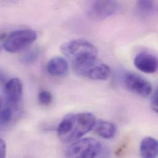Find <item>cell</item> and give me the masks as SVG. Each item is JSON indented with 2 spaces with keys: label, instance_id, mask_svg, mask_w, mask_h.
Masks as SVG:
<instances>
[{
  "label": "cell",
  "instance_id": "1",
  "mask_svg": "<svg viewBox=\"0 0 158 158\" xmlns=\"http://www.w3.org/2000/svg\"><path fill=\"white\" fill-rule=\"evenodd\" d=\"M96 123L95 116L91 113L70 114L59 124L57 136L63 143L75 142L94 128Z\"/></svg>",
  "mask_w": 158,
  "mask_h": 158
},
{
  "label": "cell",
  "instance_id": "2",
  "mask_svg": "<svg viewBox=\"0 0 158 158\" xmlns=\"http://www.w3.org/2000/svg\"><path fill=\"white\" fill-rule=\"evenodd\" d=\"M60 49L71 62L73 67L97 59V48L84 40L78 39L67 42L61 46Z\"/></svg>",
  "mask_w": 158,
  "mask_h": 158
},
{
  "label": "cell",
  "instance_id": "3",
  "mask_svg": "<svg viewBox=\"0 0 158 158\" xmlns=\"http://www.w3.org/2000/svg\"><path fill=\"white\" fill-rule=\"evenodd\" d=\"M102 148L97 140L81 139L72 144L66 152V158H96Z\"/></svg>",
  "mask_w": 158,
  "mask_h": 158
},
{
  "label": "cell",
  "instance_id": "4",
  "mask_svg": "<svg viewBox=\"0 0 158 158\" xmlns=\"http://www.w3.org/2000/svg\"><path fill=\"white\" fill-rule=\"evenodd\" d=\"M36 38L37 34L33 30H17L10 33L6 38L3 48L8 52H17L32 44Z\"/></svg>",
  "mask_w": 158,
  "mask_h": 158
},
{
  "label": "cell",
  "instance_id": "5",
  "mask_svg": "<svg viewBox=\"0 0 158 158\" xmlns=\"http://www.w3.org/2000/svg\"><path fill=\"white\" fill-rule=\"evenodd\" d=\"M73 69L80 76L96 81L106 80L111 73L108 65L97 59L74 67Z\"/></svg>",
  "mask_w": 158,
  "mask_h": 158
},
{
  "label": "cell",
  "instance_id": "6",
  "mask_svg": "<svg viewBox=\"0 0 158 158\" xmlns=\"http://www.w3.org/2000/svg\"><path fill=\"white\" fill-rule=\"evenodd\" d=\"M6 102L15 111L18 110L23 96V85L19 78L9 79L4 86Z\"/></svg>",
  "mask_w": 158,
  "mask_h": 158
},
{
  "label": "cell",
  "instance_id": "7",
  "mask_svg": "<svg viewBox=\"0 0 158 158\" xmlns=\"http://www.w3.org/2000/svg\"><path fill=\"white\" fill-rule=\"evenodd\" d=\"M124 82L129 90L142 97L148 96L153 90L151 83L136 73L131 72L126 73Z\"/></svg>",
  "mask_w": 158,
  "mask_h": 158
},
{
  "label": "cell",
  "instance_id": "8",
  "mask_svg": "<svg viewBox=\"0 0 158 158\" xmlns=\"http://www.w3.org/2000/svg\"><path fill=\"white\" fill-rule=\"evenodd\" d=\"M118 7L115 1H96L89 9V16L93 20H102L114 14Z\"/></svg>",
  "mask_w": 158,
  "mask_h": 158
},
{
  "label": "cell",
  "instance_id": "9",
  "mask_svg": "<svg viewBox=\"0 0 158 158\" xmlns=\"http://www.w3.org/2000/svg\"><path fill=\"white\" fill-rule=\"evenodd\" d=\"M134 65L142 72L154 73L158 70V59L147 52L139 53L134 58Z\"/></svg>",
  "mask_w": 158,
  "mask_h": 158
},
{
  "label": "cell",
  "instance_id": "10",
  "mask_svg": "<svg viewBox=\"0 0 158 158\" xmlns=\"http://www.w3.org/2000/svg\"><path fill=\"white\" fill-rule=\"evenodd\" d=\"M47 70L52 76L64 77L68 73L69 62L66 59L62 57H54L48 62Z\"/></svg>",
  "mask_w": 158,
  "mask_h": 158
},
{
  "label": "cell",
  "instance_id": "11",
  "mask_svg": "<svg viewBox=\"0 0 158 158\" xmlns=\"http://www.w3.org/2000/svg\"><path fill=\"white\" fill-rule=\"evenodd\" d=\"M140 153L142 158H158V140L151 137L144 138L140 143Z\"/></svg>",
  "mask_w": 158,
  "mask_h": 158
},
{
  "label": "cell",
  "instance_id": "12",
  "mask_svg": "<svg viewBox=\"0 0 158 158\" xmlns=\"http://www.w3.org/2000/svg\"><path fill=\"white\" fill-rule=\"evenodd\" d=\"M95 133L100 137L105 139L113 138L117 131L116 126L113 123L106 121H97L94 126Z\"/></svg>",
  "mask_w": 158,
  "mask_h": 158
},
{
  "label": "cell",
  "instance_id": "13",
  "mask_svg": "<svg viewBox=\"0 0 158 158\" xmlns=\"http://www.w3.org/2000/svg\"><path fill=\"white\" fill-rule=\"evenodd\" d=\"M137 6L139 13L143 16L152 14L155 8L154 2L152 1H139Z\"/></svg>",
  "mask_w": 158,
  "mask_h": 158
},
{
  "label": "cell",
  "instance_id": "14",
  "mask_svg": "<svg viewBox=\"0 0 158 158\" xmlns=\"http://www.w3.org/2000/svg\"><path fill=\"white\" fill-rule=\"evenodd\" d=\"M14 111L10 106L4 104L1 106L0 121L1 127L9 124L12 119Z\"/></svg>",
  "mask_w": 158,
  "mask_h": 158
},
{
  "label": "cell",
  "instance_id": "15",
  "mask_svg": "<svg viewBox=\"0 0 158 158\" xmlns=\"http://www.w3.org/2000/svg\"><path fill=\"white\" fill-rule=\"evenodd\" d=\"M38 100L43 105H48L52 101V95L48 90H42L38 95Z\"/></svg>",
  "mask_w": 158,
  "mask_h": 158
},
{
  "label": "cell",
  "instance_id": "16",
  "mask_svg": "<svg viewBox=\"0 0 158 158\" xmlns=\"http://www.w3.org/2000/svg\"><path fill=\"white\" fill-rule=\"evenodd\" d=\"M38 56V52L36 51H33L31 52H28L27 54H25L23 56V60L25 63H28V64L30 63L31 64L36 60Z\"/></svg>",
  "mask_w": 158,
  "mask_h": 158
},
{
  "label": "cell",
  "instance_id": "17",
  "mask_svg": "<svg viewBox=\"0 0 158 158\" xmlns=\"http://www.w3.org/2000/svg\"><path fill=\"white\" fill-rule=\"evenodd\" d=\"M151 106L155 111L158 113V88L156 89L152 97Z\"/></svg>",
  "mask_w": 158,
  "mask_h": 158
},
{
  "label": "cell",
  "instance_id": "18",
  "mask_svg": "<svg viewBox=\"0 0 158 158\" xmlns=\"http://www.w3.org/2000/svg\"><path fill=\"white\" fill-rule=\"evenodd\" d=\"M6 157V144L5 142L1 139L0 140V158Z\"/></svg>",
  "mask_w": 158,
  "mask_h": 158
}]
</instances>
